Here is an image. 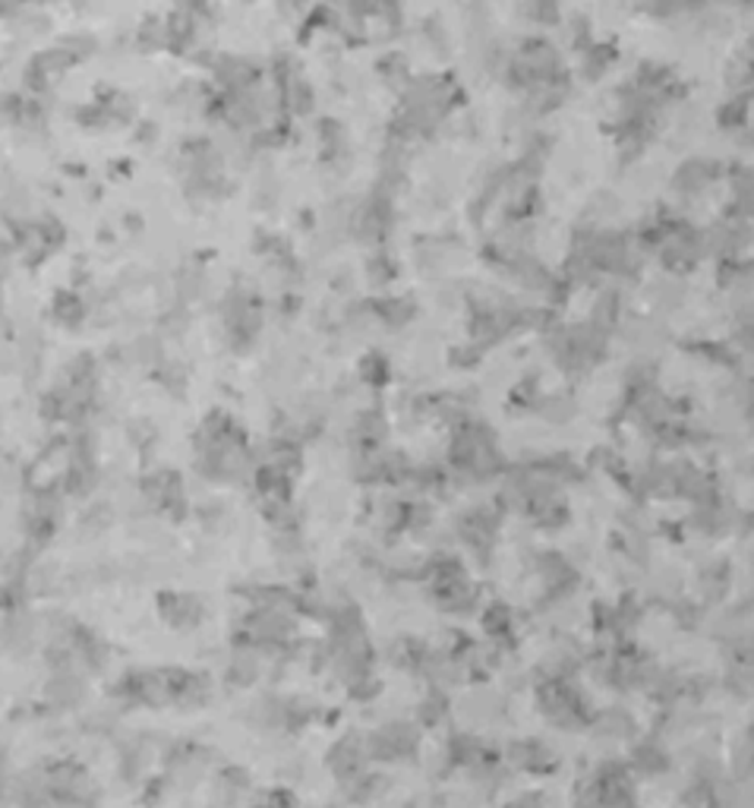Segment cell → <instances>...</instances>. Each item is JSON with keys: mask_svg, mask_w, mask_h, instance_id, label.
Segmentation results:
<instances>
[{"mask_svg": "<svg viewBox=\"0 0 754 808\" xmlns=\"http://www.w3.org/2000/svg\"><path fill=\"white\" fill-rule=\"evenodd\" d=\"M448 710H452L448 695L439 689H433L429 695H426L424 701H420V708H417V720H420L424 727H436V724H443L445 717H448Z\"/></svg>", "mask_w": 754, "mask_h": 808, "instance_id": "obj_11", "label": "cell"}, {"mask_svg": "<svg viewBox=\"0 0 754 808\" xmlns=\"http://www.w3.org/2000/svg\"><path fill=\"white\" fill-rule=\"evenodd\" d=\"M572 808H603L599 806L597 789H594L591 780H587V784H578L575 796H572Z\"/></svg>", "mask_w": 754, "mask_h": 808, "instance_id": "obj_15", "label": "cell"}, {"mask_svg": "<svg viewBox=\"0 0 754 808\" xmlns=\"http://www.w3.org/2000/svg\"><path fill=\"white\" fill-rule=\"evenodd\" d=\"M537 708L556 730L565 732L587 730L597 714L591 698L572 679H543L537 686Z\"/></svg>", "mask_w": 754, "mask_h": 808, "instance_id": "obj_1", "label": "cell"}, {"mask_svg": "<svg viewBox=\"0 0 754 808\" xmlns=\"http://www.w3.org/2000/svg\"><path fill=\"white\" fill-rule=\"evenodd\" d=\"M486 755L489 751H486V746L477 736H470V732H452L448 736V746H445V765L458 770H470L477 768Z\"/></svg>", "mask_w": 754, "mask_h": 808, "instance_id": "obj_7", "label": "cell"}, {"mask_svg": "<svg viewBox=\"0 0 754 808\" xmlns=\"http://www.w3.org/2000/svg\"><path fill=\"white\" fill-rule=\"evenodd\" d=\"M716 174V161H704V158H692L676 171V190L682 193H701Z\"/></svg>", "mask_w": 754, "mask_h": 808, "instance_id": "obj_10", "label": "cell"}, {"mask_svg": "<svg viewBox=\"0 0 754 808\" xmlns=\"http://www.w3.org/2000/svg\"><path fill=\"white\" fill-rule=\"evenodd\" d=\"M484 629L489 631L493 638H508V631H512V612L505 610L503 603H493V607L484 612Z\"/></svg>", "mask_w": 754, "mask_h": 808, "instance_id": "obj_12", "label": "cell"}, {"mask_svg": "<svg viewBox=\"0 0 754 808\" xmlns=\"http://www.w3.org/2000/svg\"><path fill=\"white\" fill-rule=\"evenodd\" d=\"M748 118V99L742 96V99H733L723 104V111H720V120H723V127H735V123H745Z\"/></svg>", "mask_w": 754, "mask_h": 808, "instance_id": "obj_13", "label": "cell"}, {"mask_svg": "<svg viewBox=\"0 0 754 808\" xmlns=\"http://www.w3.org/2000/svg\"><path fill=\"white\" fill-rule=\"evenodd\" d=\"M503 808H543V799H540V792H524V796L508 799Z\"/></svg>", "mask_w": 754, "mask_h": 808, "instance_id": "obj_17", "label": "cell"}, {"mask_svg": "<svg viewBox=\"0 0 754 808\" xmlns=\"http://www.w3.org/2000/svg\"><path fill=\"white\" fill-rule=\"evenodd\" d=\"M252 808H297V802H294L290 792H266V796L256 799Z\"/></svg>", "mask_w": 754, "mask_h": 808, "instance_id": "obj_16", "label": "cell"}, {"mask_svg": "<svg viewBox=\"0 0 754 808\" xmlns=\"http://www.w3.org/2000/svg\"><path fill=\"white\" fill-rule=\"evenodd\" d=\"M410 313H414V307H410L407 300H386V303H383V316H386L391 326H401V322H407Z\"/></svg>", "mask_w": 754, "mask_h": 808, "instance_id": "obj_14", "label": "cell"}, {"mask_svg": "<svg viewBox=\"0 0 754 808\" xmlns=\"http://www.w3.org/2000/svg\"><path fill=\"white\" fill-rule=\"evenodd\" d=\"M505 765L527 774H546L556 765V751L549 749L543 739H515L505 749Z\"/></svg>", "mask_w": 754, "mask_h": 808, "instance_id": "obj_6", "label": "cell"}, {"mask_svg": "<svg viewBox=\"0 0 754 808\" xmlns=\"http://www.w3.org/2000/svg\"><path fill=\"white\" fill-rule=\"evenodd\" d=\"M625 765L632 770V777H644V780H657L663 774L673 770V755L663 746L659 736H641L632 742Z\"/></svg>", "mask_w": 754, "mask_h": 808, "instance_id": "obj_5", "label": "cell"}, {"mask_svg": "<svg viewBox=\"0 0 754 808\" xmlns=\"http://www.w3.org/2000/svg\"><path fill=\"white\" fill-rule=\"evenodd\" d=\"M587 730L597 732L599 739H625V742H632L635 732H638V724H635V714H628L625 708H606L594 714Z\"/></svg>", "mask_w": 754, "mask_h": 808, "instance_id": "obj_8", "label": "cell"}, {"mask_svg": "<svg viewBox=\"0 0 754 808\" xmlns=\"http://www.w3.org/2000/svg\"><path fill=\"white\" fill-rule=\"evenodd\" d=\"M367 758L376 765H410L420 755V727L410 720H388L364 736Z\"/></svg>", "mask_w": 754, "mask_h": 808, "instance_id": "obj_2", "label": "cell"}, {"mask_svg": "<svg viewBox=\"0 0 754 808\" xmlns=\"http://www.w3.org/2000/svg\"><path fill=\"white\" fill-rule=\"evenodd\" d=\"M326 765H329L331 777L338 780V787H345V784H350L354 777H360L364 770H369L367 742H364V736L348 732L345 739H338V742L329 749V755H326Z\"/></svg>", "mask_w": 754, "mask_h": 808, "instance_id": "obj_4", "label": "cell"}, {"mask_svg": "<svg viewBox=\"0 0 754 808\" xmlns=\"http://www.w3.org/2000/svg\"><path fill=\"white\" fill-rule=\"evenodd\" d=\"M591 784L597 789L599 806L603 808H638V787L635 777L625 761L619 758H606L599 761Z\"/></svg>", "mask_w": 754, "mask_h": 808, "instance_id": "obj_3", "label": "cell"}, {"mask_svg": "<svg viewBox=\"0 0 754 808\" xmlns=\"http://www.w3.org/2000/svg\"><path fill=\"white\" fill-rule=\"evenodd\" d=\"M388 787H391V784H388V777L383 770H364L360 777H354L350 784H345L341 792L348 796L350 802H357V806H369V802L383 799Z\"/></svg>", "mask_w": 754, "mask_h": 808, "instance_id": "obj_9", "label": "cell"}]
</instances>
